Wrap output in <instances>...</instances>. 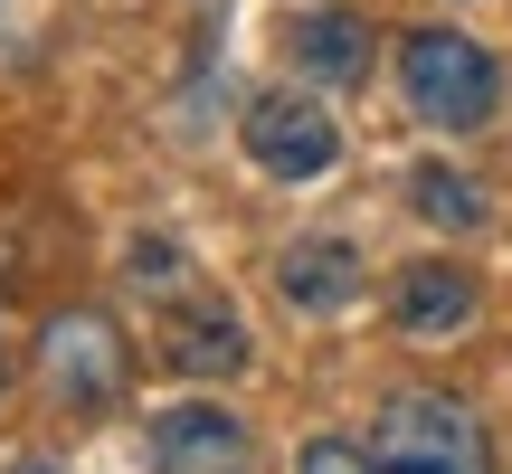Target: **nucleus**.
<instances>
[{
    "mask_svg": "<svg viewBox=\"0 0 512 474\" xmlns=\"http://www.w3.org/2000/svg\"><path fill=\"white\" fill-rule=\"evenodd\" d=\"M370 465L380 474H494V437L446 389H389L370 408Z\"/></svg>",
    "mask_w": 512,
    "mask_h": 474,
    "instance_id": "f257e3e1",
    "label": "nucleus"
},
{
    "mask_svg": "<svg viewBox=\"0 0 512 474\" xmlns=\"http://www.w3.org/2000/svg\"><path fill=\"white\" fill-rule=\"evenodd\" d=\"M399 95L437 133H484L494 105H503V67L465 29H408L399 38Z\"/></svg>",
    "mask_w": 512,
    "mask_h": 474,
    "instance_id": "f03ea898",
    "label": "nucleus"
},
{
    "mask_svg": "<svg viewBox=\"0 0 512 474\" xmlns=\"http://www.w3.org/2000/svg\"><path fill=\"white\" fill-rule=\"evenodd\" d=\"M124 370H133V351H124V332H114V313H95V304L48 313V332H38V389H48L67 418L114 408L124 399Z\"/></svg>",
    "mask_w": 512,
    "mask_h": 474,
    "instance_id": "7ed1b4c3",
    "label": "nucleus"
},
{
    "mask_svg": "<svg viewBox=\"0 0 512 474\" xmlns=\"http://www.w3.org/2000/svg\"><path fill=\"white\" fill-rule=\"evenodd\" d=\"M238 133H247V162L266 171V181H323V171L342 162L332 114L313 105V95H294V86H266V95L238 114Z\"/></svg>",
    "mask_w": 512,
    "mask_h": 474,
    "instance_id": "20e7f679",
    "label": "nucleus"
},
{
    "mask_svg": "<svg viewBox=\"0 0 512 474\" xmlns=\"http://www.w3.org/2000/svg\"><path fill=\"white\" fill-rule=\"evenodd\" d=\"M152 474H256V437L247 418H228L219 399H181L152 418Z\"/></svg>",
    "mask_w": 512,
    "mask_h": 474,
    "instance_id": "39448f33",
    "label": "nucleus"
},
{
    "mask_svg": "<svg viewBox=\"0 0 512 474\" xmlns=\"http://www.w3.org/2000/svg\"><path fill=\"white\" fill-rule=\"evenodd\" d=\"M389 313H399L408 342H446V332H465L484 313V285L456 256H418V266H399V285H389Z\"/></svg>",
    "mask_w": 512,
    "mask_h": 474,
    "instance_id": "423d86ee",
    "label": "nucleus"
},
{
    "mask_svg": "<svg viewBox=\"0 0 512 474\" xmlns=\"http://www.w3.org/2000/svg\"><path fill=\"white\" fill-rule=\"evenodd\" d=\"M275 294H285L294 313H342L351 294H361V247H351V237H294V247L275 256Z\"/></svg>",
    "mask_w": 512,
    "mask_h": 474,
    "instance_id": "0eeeda50",
    "label": "nucleus"
},
{
    "mask_svg": "<svg viewBox=\"0 0 512 474\" xmlns=\"http://www.w3.org/2000/svg\"><path fill=\"white\" fill-rule=\"evenodd\" d=\"M162 361L181 370V380H238L247 370V323L228 304H181L162 323Z\"/></svg>",
    "mask_w": 512,
    "mask_h": 474,
    "instance_id": "6e6552de",
    "label": "nucleus"
},
{
    "mask_svg": "<svg viewBox=\"0 0 512 474\" xmlns=\"http://www.w3.org/2000/svg\"><path fill=\"white\" fill-rule=\"evenodd\" d=\"M294 67L313 86H361L370 76V19L361 10H304L294 19Z\"/></svg>",
    "mask_w": 512,
    "mask_h": 474,
    "instance_id": "1a4fd4ad",
    "label": "nucleus"
},
{
    "mask_svg": "<svg viewBox=\"0 0 512 474\" xmlns=\"http://www.w3.org/2000/svg\"><path fill=\"white\" fill-rule=\"evenodd\" d=\"M408 209H418V219H437V228H475V219H484L475 181H465V171H446V162L408 171Z\"/></svg>",
    "mask_w": 512,
    "mask_h": 474,
    "instance_id": "9d476101",
    "label": "nucleus"
},
{
    "mask_svg": "<svg viewBox=\"0 0 512 474\" xmlns=\"http://www.w3.org/2000/svg\"><path fill=\"white\" fill-rule=\"evenodd\" d=\"M124 275L143 294H181V247H171V237H133V247H124Z\"/></svg>",
    "mask_w": 512,
    "mask_h": 474,
    "instance_id": "9b49d317",
    "label": "nucleus"
},
{
    "mask_svg": "<svg viewBox=\"0 0 512 474\" xmlns=\"http://www.w3.org/2000/svg\"><path fill=\"white\" fill-rule=\"evenodd\" d=\"M294 474H380V465H370V446H351V437H313L304 456H294Z\"/></svg>",
    "mask_w": 512,
    "mask_h": 474,
    "instance_id": "f8f14e48",
    "label": "nucleus"
},
{
    "mask_svg": "<svg viewBox=\"0 0 512 474\" xmlns=\"http://www.w3.org/2000/svg\"><path fill=\"white\" fill-rule=\"evenodd\" d=\"M0 474H67V465H57V456H10Z\"/></svg>",
    "mask_w": 512,
    "mask_h": 474,
    "instance_id": "ddd939ff",
    "label": "nucleus"
},
{
    "mask_svg": "<svg viewBox=\"0 0 512 474\" xmlns=\"http://www.w3.org/2000/svg\"><path fill=\"white\" fill-rule=\"evenodd\" d=\"M0 389H10V342H0Z\"/></svg>",
    "mask_w": 512,
    "mask_h": 474,
    "instance_id": "4468645a",
    "label": "nucleus"
}]
</instances>
